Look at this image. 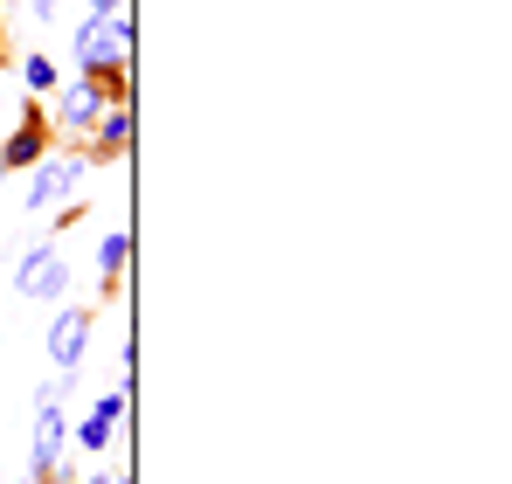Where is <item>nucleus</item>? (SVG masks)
I'll use <instances>...</instances> for the list:
<instances>
[{"label": "nucleus", "instance_id": "20e7f679", "mask_svg": "<svg viewBox=\"0 0 512 484\" xmlns=\"http://www.w3.org/2000/svg\"><path fill=\"white\" fill-rule=\"evenodd\" d=\"M90 325H97L90 305H63L49 319V367L56 374H77V360H84V346H90Z\"/></svg>", "mask_w": 512, "mask_h": 484}, {"label": "nucleus", "instance_id": "423d86ee", "mask_svg": "<svg viewBox=\"0 0 512 484\" xmlns=\"http://www.w3.org/2000/svg\"><path fill=\"white\" fill-rule=\"evenodd\" d=\"M125 153H132V104H111V118H104V132L84 146V160L111 166V160H125Z\"/></svg>", "mask_w": 512, "mask_h": 484}, {"label": "nucleus", "instance_id": "f8f14e48", "mask_svg": "<svg viewBox=\"0 0 512 484\" xmlns=\"http://www.w3.org/2000/svg\"><path fill=\"white\" fill-rule=\"evenodd\" d=\"M90 14H118V0H90Z\"/></svg>", "mask_w": 512, "mask_h": 484}, {"label": "nucleus", "instance_id": "ddd939ff", "mask_svg": "<svg viewBox=\"0 0 512 484\" xmlns=\"http://www.w3.org/2000/svg\"><path fill=\"white\" fill-rule=\"evenodd\" d=\"M0 70H7V14H0Z\"/></svg>", "mask_w": 512, "mask_h": 484}, {"label": "nucleus", "instance_id": "7ed1b4c3", "mask_svg": "<svg viewBox=\"0 0 512 484\" xmlns=\"http://www.w3.org/2000/svg\"><path fill=\"white\" fill-rule=\"evenodd\" d=\"M77 180H84V153H42V160H35V180H28V208L42 215V208L70 201Z\"/></svg>", "mask_w": 512, "mask_h": 484}, {"label": "nucleus", "instance_id": "9b49d317", "mask_svg": "<svg viewBox=\"0 0 512 484\" xmlns=\"http://www.w3.org/2000/svg\"><path fill=\"white\" fill-rule=\"evenodd\" d=\"M28 90H56V63L49 56H28Z\"/></svg>", "mask_w": 512, "mask_h": 484}, {"label": "nucleus", "instance_id": "1a4fd4ad", "mask_svg": "<svg viewBox=\"0 0 512 484\" xmlns=\"http://www.w3.org/2000/svg\"><path fill=\"white\" fill-rule=\"evenodd\" d=\"M125 263H132V236L118 229V236H104V277L118 284V277H125Z\"/></svg>", "mask_w": 512, "mask_h": 484}, {"label": "nucleus", "instance_id": "39448f33", "mask_svg": "<svg viewBox=\"0 0 512 484\" xmlns=\"http://www.w3.org/2000/svg\"><path fill=\"white\" fill-rule=\"evenodd\" d=\"M21 298H63V284H70V263L56 256V249H35L28 263H21Z\"/></svg>", "mask_w": 512, "mask_h": 484}, {"label": "nucleus", "instance_id": "f257e3e1", "mask_svg": "<svg viewBox=\"0 0 512 484\" xmlns=\"http://www.w3.org/2000/svg\"><path fill=\"white\" fill-rule=\"evenodd\" d=\"M42 153H56V118L42 111V97H28L21 118H14V132H7V146H0V166L21 173V166H35Z\"/></svg>", "mask_w": 512, "mask_h": 484}, {"label": "nucleus", "instance_id": "0eeeda50", "mask_svg": "<svg viewBox=\"0 0 512 484\" xmlns=\"http://www.w3.org/2000/svg\"><path fill=\"white\" fill-rule=\"evenodd\" d=\"M84 90L104 104V111H111V104H132V56H125V63H90Z\"/></svg>", "mask_w": 512, "mask_h": 484}, {"label": "nucleus", "instance_id": "4468645a", "mask_svg": "<svg viewBox=\"0 0 512 484\" xmlns=\"http://www.w3.org/2000/svg\"><path fill=\"white\" fill-rule=\"evenodd\" d=\"M0 180H7V166H0Z\"/></svg>", "mask_w": 512, "mask_h": 484}, {"label": "nucleus", "instance_id": "f03ea898", "mask_svg": "<svg viewBox=\"0 0 512 484\" xmlns=\"http://www.w3.org/2000/svg\"><path fill=\"white\" fill-rule=\"evenodd\" d=\"M132 56V21L125 14H90L84 28H77V63H125Z\"/></svg>", "mask_w": 512, "mask_h": 484}, {"label": "nucleus", "instance_id": "6e6552de", "mask_svg": "<svg viewBox=\"0 0 512 484\" xmlns=\"http://www.w3.org/2000/svg\"><path fill=\"white\" fill-rule=\"evenodd\" d=\"M118 415H125V395H104V402L90 408V422L77 429V436H84V450H104V443L118 436Z\"/></svg>", "mask_w": 512, "mask_h": 484}, {"label": "nucleus", "instance_id": "9d476101", "mask_svg": "<svg viewBox=\"0 0 512 484\" xmlns=\"http://www.w3.org/2000/svg\"><path fill=\"white\" fill-rule=\"evenodd\" d=\"M97 111H104V104H97V97H90L84 83H77V97H70V104H63V125H90V118H97Z\"/></svg>", "mask_w": 512, "mask_h": 484}]
</instances>
